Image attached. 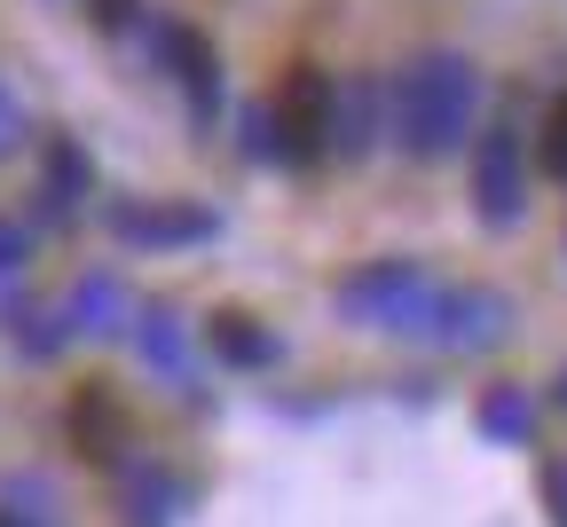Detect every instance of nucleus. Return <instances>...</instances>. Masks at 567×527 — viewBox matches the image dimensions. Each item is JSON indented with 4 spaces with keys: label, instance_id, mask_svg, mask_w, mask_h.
<instances>
[{
    "label": "nucleus",
    "instance_id": "6e6552de",
    "mask_svg": "<svg viewBox=\"0 0 567 527\" xmlns=\"http://www.w3.org/2000/svg\"><path fill=\"white\" fill-rule=\"evenodd\" d=\"M331 87H339V80H323V71H292V80H284V95L268 103L276 126H284L292 166H308L316 149H323V134H331Z\"/></svg>",
    "mask_w": 567,
    "mask_h": 527
},
{
    "label": "nucleus",
    "instance_id": "b1692460",
    "mask_svg": "<svg viewBox=\"0 0 567 527\" xmlns=\"http://www.w3.org/2000/svg\"><path fill=\"white\" fill-rule=\"evenodd\" d=\"M559 402H567V379H559Z\"/></svg>",
    "mask_w": 567,
    "mask_h": 527
},
{
    "label": "nucleus",
    "instance_id": "2eb2a0df",
    "mask_svg": "<svg viewBox=\"0 0 567 527\" xmlns=\"http://www.w3.org/2000/svg\"><path fill=\"white\" fill-rule=\"evenodd\" d=\"M473 425H481L488 441H513V448H520V441L536 433V394H528V386H488L481 410H473Z\"/></svg>",
    "mask_w": 567,
    "mask_h": 527
},
{
    "label": "nucleus",
    "instance_id": "aec40b11",
    "mask_svg": "<svg viewBox=\"0 0 567 527\" xmlns=\"http://www.w3.org/2000/svg\"><path fill=\"white\" fill-rule=\"evenodd\" d=\"M24 142V103H17V87L0 80V158H9V149Z\"/></svg>",
    "mask_w": 567,
    "mask_h": 527
},
{
    "label": "nucleus",
    "instance_id": "4468645a",
    "mask_svg": "<svg viewBox=\"0 0 567 527\" xmlns=\"http://www.w3.org/2000/svg\"><path fill=\"white\" fill-rule=\"evenodd\" d=\"M205 339H213V354H221L229 370H268V362L284 354V339H276V331H260L252 316H213V331H205Z\"/></svg>",
    "mask_w": 567,
    "mask_h": 527
},
{
    "label": "nucleus",
    "instance_id": "6ab92c4d",
    "mask_svg": "<svg viewBox=\"0 0 567 527\" xmlns=\"http://www.w3.org/2000/svg\"><path fill=\"white\" fill-rule=\"evenodd\" d=\"M32 260V229H24V220H0V276H17Z\"/></svg>",
    "mask_w": 567,
    "mask_h": 527
},
{
    "label": "nucleus",
    "instance_id": "0eeeda50",
    "mask_svg": "<svg viewBox=\"0 0 567 527\" xmlns=\"http://www.w3.org/2000/svg\"><path fill=\"white\" fill-rule=\"evenodd\" d=\"M126 339H134V354L158 370L166 386H197V347H189V323H182V308H166V299H151V308H134L126 316Z\"/></svg>",
    "mask_w": 567,
    "mask_h": 527
},
{
    "label": "nucleus",
    "instance_id": "7ed1b4c3",
    "mask_svg": "<svg viewBox=\"0 0 567 527\" xmlns=\"http://www.w3.org/2000/svg\"><path fill=\"white\" fill-rule=\"evenodd\" d=\"M513 331V299L505 291H488V283H442L434 291V316H425L417 347H434V354H488V347H505Z\"/></svg>",
    "mask_w": 567,
    "mask_h": 527
},
{
    "label": "nucleus",
    "instance_id": "a211bd4d",
    "mask_svg": "<svg viewBox=\"0 0 567 527\" xmlns=\"http://www.w3.org/2000/svg\"><path fill=\"white\" fill-rule=\"evenodd\" d=\"M536 166H544L551 182H567V95H551V111H544V134H536Z\"/></svg>",
    "mask_w": 567,
    "mask_h": 527
},
{
    "label": "nucleus",
    "instance_id": "f03ea898",
    "mask_svg": "<svg viewBox=\"0 0 567 527\" xmlns=\"http://www.w3.org/2000/svg\"><path fill=\"white\" fill-rule=\"evenodd\" d=\"M434 268L425 260H363L354 276L331 283V308L354 331H386V339H417L425 316H434Z\"/></svg>",
    "mask_w": 567,
    "mask_h": 527
},
{
    "label": "nucleus",
    "instance_id": "f257e3e1",
    "mask_svg": "<svg viewBox=\"0 0 567 527\" xmlns=\"http://www.w3.org/2000/svg\"><path fill=\"white\" fill-rule=\"evenodd\" d=\"M481 118V71L457 48H425L386 80V134L402 158H450Z\"/></svg>",
    "mask_w": 567,
    "mask_h": 527
},
{
    "label": "nucleus",
    "instance_id": "4be33fe9",
    "mask_svg": "<svg viewBox=\"0 0 567 527\" xmlns=\"http://www.w3.org/2000/svg\"><path fill=\"white\" fill-rule=\"evenodd\" d=\"M87 9H95V17H103V24H126V17H134V9H142V0H87Z\"/></svg>",
    "mask_w": 567,
    "mask_h": 527
},
{
    "label": "nucleus",
    "instance_id": "5701e85b",
    "mask_svg": "<svg viewBox=\"0 0 567 527\" xmlns=\"http://www.w3.org/2000/svg\"><path fill=\"white\" fill-rule=\"evenodd\" d=\"M0 527H40V519L32 512H0Z\"/></svg>",
    "mask_w": 567,
    "mask_h": 527
},
{
    "label": "nucleus",
    "instance_id": "1a4fd4ad",
    "mask_svg": "<svg viewBox=\"0 0 567 527\" xmlns=\"http://www.w3.org/2000/svg\"><path fill=\"white\" fill-rule=\"evenodd\" d=\"M386 134V87L379 80H339L331 87V134L323 149H339V158H371Z\"/></svg>",
    "mask_w": 567,
    "mask_h": 527
},
{
    "label": "nucleus",
    "instance_id": "20e7f679",
    "mask_svg": "<svg viewBox=\"0 0 567 527\" xmlns=\"http://www.w3.org/2000/svg\"><path fill=\"white\" fill-rule=\"evenodd\" d=\"M103 220H111V237L134 245V252H182V245H213V237H221V213L189 205V197H118Z\"/></svg>",
    "mask_w": 567,
    "mask_h": 527
},
{
    "label": "nucleus",
    "instance_id": "39448f33",
    "mask_svg": "<svg viewBox=\"0 0 567 527\" xmlns=\"http://www.w3.org/2000/svg\"><path fill=\"white\" fill-rule=\"evenodd\" d=\"M473 205L488 229H513L528 213V134L513 118H496L481 142H473Z\"/></svg>",
    "mask_w": 567,
    "mask_h": 527
},
{
    "label": "nucleus",
    "instance_id": "412c9836",
    "mask_svg": "<svg viewBox=\"0 0 567 527\" xmlns=\"http://www.w3.org/2000/svg\"><path fill=\"white\" fill-rule=\"evenodd\" d=\"M544 496H551V519L567 527V465H551V473H544Z\"/></svg>",
    "mask_w": 567,
    "mask_h": 527
},
{
    "label": "nucleus",
    "instance_id": "f3484780",
    "mask_svg": "<svg viewBox=\"0 0 567 527\" xmlns=\"http://www.w3.org/2000/svg\"><path fill=\"white\" fill-rule=\"evenodd\" d=\"M9 331H17V347H24L32 362H48V354H63V347H71L63 316H48V308H9Z\"/></svg>",
    "mask_w": 567,
    "mask_h": 527
},
{
    "label": "nucleus",
    "instance_id": "dca6fc26",
    "mask_svg": "<svg viewBox=\"0 0 567 527\" xmlns=\"http://www.w3.org/2000/svg\"><path fill=\"white\" fill-rule=\"evenodd\" d=\"M237 126H245V158H252V166H292V149H284V126H276L268 103H245Z\"/></svg>",
    "mask_w": 567,
    "mask_h": 527
},
{
    "label": "nucleus",
    "instance_id": "ddd939ff",
    "mask_svg": "<svg viewBox=\"0 0 567 527\" xmlns=\"http://www.w3.org/2000/svg\"><path fill=\"white\" fill-rule=\"evenodd\" d=\"M71 441H80L87 457H118L126 448V410L111 402V386H87L80 402H71Z\"/></svg>",
    "mask_w": 567,
    "mask_h": 527
},
{
    "label": "nucleus",
    "instance_id": "9b49d317",
    "mask_svg": "<svg viewBox=\"0 0 567 527\" xmlns=\"http://www.w3.org/2000/svg\"><path fill=\"white\" fill-rule=\"evenodd\" d=\"M189 512V480L166 465H134L126 473V527H174Z\"/></svg>",
    "mask_w": 567,
    "mask_h": 527
},
{
    "label": "nucleus",
    "instance_id": "9d476101",
    "mask_svg": "<svg viewBox=\"0 0 567 527\" xmlns=\"http://www.w3.org/2000/svg\"><path fill=\"white\" fill-rule=\"evenodd\" d=\"M55 316H63L71 339H118L126 316H134V299H126V283H118L111 268H87L80 283L63 291V308H55Z\"/></svg>",
    "mask_w": 567,
    "mask_h": 527
},
{
    "label": "nucleus",
    "instance_id": "f8f14e48",
    "mask_svg": "<svg viewBox=\"0 0 567 527\" xmlns=\"http://www.w3.org/2000/svg\"><path fill=\"white\" fill-rule=\"evenodd\" d=\"M87 189H95V158L71 134H55L48 142V166H40V197H48V213H80L87 205Z\"/></svg>",
    "mask_w": 567,
    "mask_h": 527
},
{
    "label": "nucleus",
    "instance_id": "423d86ee",
    "mask_svg": "<svg viewBox=\"0 0 567 527\" xmlns=\"http://www.w3.org/2000/svg\"><path fill=\"white\" fill-rule=\"evenodd\" d=\"M151 48H158V63L182 80L189 118L213 126V111H221V55H213V40L189 32V24H174V17H151Z\"/></svg>",
    "mask_w": 567,
    "mask_h": 527
}]
</instances>
